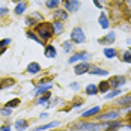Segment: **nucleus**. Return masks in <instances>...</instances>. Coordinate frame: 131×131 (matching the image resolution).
Segmentation results:
<instances>
[{
  "instance_id": "58836bf2",
  "label": "nucleus",
  "mask_w": 131,
  "mask_h": 131,
  "mask_svg": "<svg viewBox=\"0 0 131 131\" xmlns=\"http://www.w3.org/2000/svg\"><path fill=\"white\" fill-rule=\"evenodd\" d=\"M92 2H93V5H95V6H96V8H100V9H101V8H103V3H101V2H100V0H92Z\"/></svg>"
},
{
  "instance_id": "20e7f679",
  "label": "nucleus",
  "mask_w": 131,
  "mask_h": 131,
  "mask_svg": "<svg viewBox=\"0 0 131 131\" xmlns=\"http://www.w3.org/2000/svg\"><path fill=\"white\" fill-rule=\"evenodd\" d=\"M86 59H89V54L84 53V51H79V53H75V54H72V56L68 59V63H75V62H79V60L86 62Z\"/></svg>"
},
{
  "instance_id": "4be33fe9",
  "label": "nucleus",
  "mask_w": 131,
  "mask_h": 131,
  "mask_svg": "<svg viewBox=\"0 0 131 131\" xmlns=\"http://www.w3.org/2000/svg\"><path fill=\"white\" fill-rule=\"evenodd\" d=\"M57 125H59V121H54V122H50V124H45V125H39V127H36L35 131H45V130H48V128L57 127Z\"/></svg>"
},
{
  "instance_id": "f03ea898",
  "label": "nucleus",
  "mask_w": 131,
  "mask_h": 131,
  "mask_svg": "<svg viewBox=\"0 0 131 131\" xmlns=\"http://www.w3.org/2000/svg\"><path fill=\"white\" fill-rule=\"evenodd\" d=\"M74 130H80V131H101L103 125L100 124H89V122H77L72 125Z\"/></svg>"
},
{
  "instance_id": "49530a36",
  "label": "nucleus",
  "mask_w": 131,
  "mask_h": 131,
  "mask_svg": "<svg viewBox=\"0 0 131 131\" xmlns=\"http://www.w3.org/2000/svg\"><path fill=\"white\" fill-rule=\"evenodd\" d=\"M14 2H17V3H20V2H23V0H14Z\"/></svg>"
},
{
  "instance_id": "423d86ee",
  "label": "nucleus",
  "mask_w": 131,
  "mask_h": 131,
  "mask_svg": "<svg viewBox=\"0 0 131 131\" xmlns=\"http://www.w3.org/2000/svg\"><path fill=\"white\" fill-rule=\"evenodd\" d=\"M119 118V112H105L103 115H98L96 119H100V121H113V119H118Z\"/></svg>"
},
{
  "instance_id": "f704fd0d",
  "label": "nucleus",
  "mask_w": 131,
  "mask_h": 131,
  "mask_svg": "<svg viewBox=\"0 0 131 131\" xmlns=\"http://www.w3.org/2000/svg\"><path fill=\"white\" fill-rule=\"evenodd\" d=\"M116 95H121V91H119V89H115V91H113V92H110V93H105V100L115 98Z\"/></svg>"
},
{
  "instance_id": "393cba45",
  "label": "nucleus",
  "mask_w": 131,
  "mask_h": 131,
  "mask_svg": "<svg viewBox=\"0 0 131 131\" xmlns=\"http://www.w3.org/2000/svg\"><path fill=\"white\" fill-rule=\"evenodd\" d=\"M108 89H110V83L108 81H101L98 84V92H101V93H107Z\"/></svg>"
},
{
  "instance_id": "bb28decb",
  "label": "nucleus",
  "mask_w": 131,
  "mask_h": 131,
  "mask_svg": "<svg viewBox=\"0 0 131 131\" xmlns=\"http://www.w3.org/2000/svg\"><path fill=\"white\" fill-rule=\"evenodd\" d=\"M122 62L131 63V48H128V50H125V51L122 53Z\"/></svg>"
},
{
  "instance_id": "ea45409f",
  "label": "nucleus",
  "mask_w": 131,
  "mask_h": 131,
  "mask_svg": "<svg viewBox=\"0 0 131 131\" xmlns=\"http://www.w3.org/2000/svg\"><path fill=\"white\" fill-rule=\"evenodd\" d=\"M83 104V100H77L74 104H72V107H80V105Z\"/></svg>"
},
{
  "instance_id": "79ce46f5",
  "label": "nucleus",
  "mask_w": 131,
  "mask_h": 131,
  "mask_svg": "<svg viewBox=\"0 0 131 131\" xmlns=\"http://www.w3.org/2000/svg\"><path fill=\"white\" fill-rule=\"evenodd\" d=\"M41 118H48V113H41Z\"/></svg>"
},
{
  "instance_id": "6ab92c4d",
  "label": "nucleus",
  "mask_w": 131,
  "mask_h": 131,
  "mask_svg": "<svg viewBox=\"0 0 131 131\" xmlns=\"http://www.w3.org/2000/svg\"><path fill=\"white\" fill-rule=\"evenodd\" d=\"M104 56L107 57V59H113V57L118 56V51H116L115 48H112V47H105L104 48Z\"/></svg>"
},
{
  "instance_id": "b1692460",
  "label": "nucleus",
  "mask_w": 131,
  "mask_h": 131,
  "mask_svg": "<svg viewBox=\"0 0 131 131\" xmlns=\"http://www.w3.org/2000/svg\"><path fill=\"white\" fill-rule=\"evenodd\" d=\"M84 92H86V95H96V93H98V86H95V84H88L86 89H84Z\"/></svg>"
},
{
  "instance_id": "3c124183",
  "label": "nucleus",
  "mask_w": 131,
  "mask_h": 131,
  "mask_svg": "<svg viewBox=\"0 0 131 131\" xmlns=\"http://www.w3.org/2000/svg\"><path fill=\"white\" fill-rule=\"evenodd\" d=\"M128 2H130V3H131V0H128Z\"/></svg>"
},
{
  "instance_id": "0eeeda50",
  "label": "nucleus",
  "mask_w": 131,
  "mask_h": 131,
  "mask_svg": "<svg viewBox=\"0 0 131 131\" xmlns=\"http://www.w3.org/2000/svg\"><path fill=\"white\" fill-rule=\"evenodd\" d=\"M88 72H89V74H92V75H101V77L108 75V71H107V69H103V68H100V66H95V65L91 66Z\"/></svg>"
},
{
  "instance_id": "a19ab883",
  "label": "nucleus",
  "mask_w": 131,
  "mask_h": 131,
  "mask_svg": "<svg viewBox=\"0 0 131 131\" xmlns=\"http://www.w3.org/2000/svg\"><path fill=\"white\" fill-rule=\"evenodd\" d=\"M71 88H72V89H79V83H72Z\"/></svg>"
},
{
  "instance_id": "2eb2a0df",
  "label": "nucleus",
  "mask_w": 131,
  "mask_h": 131,
  "mask_svg": "<svg viewBox=\"0 0 131 131\" xmlns=\"http://www.w3.org/2000/svg\"><path fill=\"white\" fill-rule=\"evenodd\" d=\"M115 39H116V33H115V32H110V33L105 35L104 38H101L100 42H101V44H112Z\"/></svg>"
},
{
  "instance_id": "a878e982",
  "label": "nucleus",
  "mask_w": 131,
  "mask_h": 131,
  "mask_svg": "<svg viewBox=\"0 0 131 131\" xmlns=\"http://www.w3.org/2000/svg\"><path fill=\"white\" fill-rule=\"evenodd\" d=\"M60 2H62V0H47L45 5H47V8H50V9H57L59 5H60Z\"/></svg>"
},
{
  "instance_id": "7ed1b4c3",
  "label": "nucleus",
  "mask_w": 131,
  "mask_h": 131,
  "mask_svg": "<svg viewBox=\"0 0 131 131\" xmlns=\"http://www.w3.org/2000/svg\"><path fill=\"white\" fill-rule=\"evenodd\" d=\"M71 41L74 44H83L86 41V36H84V32L81 27H74L71 30Z\"/></svg>"
},
{
  "instance_id": "412c9836",
  "label": "nucleus",
  "mask_w": 131,
  "mask_h": 131,
  "mask_svg": "<svg viewBox=\"0 0 131 131\" xmlns=\"http://www.w3.org/2000/svg\"><path fill=\"white\" fill-rule=\"evenodd\" d=\"M50 88H51V84H50V83H47V84H38V88H36V96H39L41 93L48 92V91H50Z\"/></svg>"
},
{
  "instance_id": "e433bc0d",
  "label": "nucleus",
  "mask_w": 131,
  "mask_h": 131,
  "mask_svg": "<svg viewBox=\"0 0 131 131\" xmlns=\"http://www.w3.org/2000/svg\"><path fill=\"white\" fill-rule=\"evenodd\" d=\"M8 8H0V17H5V15H8Z\"/></svg>"
},
{
  "instance_id": "39448f33",
  "label": "nucleus",
  "mask_w": 131,
  "mask_h": 131,
  "mask_svg": "<svg viewBox=\"0 0 131 131\" xmlns=\"http://www.w3.org/2000/svg\"><path fill=\"white\" fill-rule=\"evenodd\" d=\"M125 77L124 75H115V77H112L110 79V88H115V89H119V86H122V84H125Z\"/></svg>"
},
{
  "instance_id": "c756f323",
  "label": "nucleus",
  "mask_w": 131,
  "mask_h": 131,
  "mask_svg": "<svg viewBox=\"0 0 131 131\" xmlns=\"http://www.w3.org/2000/svg\"><path fill=\"white\" fill-rule=\"evenodd\" d=\"M119 104H121V105L130 104V105H131V95H127V96H122V98H119Z\"/></svg>"
},
{
  "instance_id": "a18cd8bd",
  "label": "nucleus",
  "mask_w": 131,
  "mask_h": 131,
  "mask_svg": "<svg viewBox=\"0 0 131 131\" xmlns=\"http://www.w3.org/2000/svg\"><path fill=\"white\" fill-rule=\"evenodd\" d=\"M116 2H118V3H122V2H125V0H116Z\"/></svg>"
},
{
  "instance_id": "4c0bfd02",
  "label": "nucleus",
  "mask_w": 131,
  "mask_h": 131,
  "mask_svg": "<svg viewBox=\"0 0 131 131\" xmlns=\"http://www.w3.org/2000/svg\"><path fill=\"white\" fill-rule=\"evenodd\" d=\"M0 131H11V125H9V124H5V125H2Z\"/></svg>"
},
{
  "instance_id": "c9c22d12",
  "label": "nucleus",
  "mask_w": 131,
  "mask_h": 131,
  "mask_svg": "<svg viewBox=\"0 0 131 131\" xmlns=\"http://www.w3.org/2000/svg\"><path fill=\"white\" fill-rule=\"evenodd\" d=\"M9 44H11V39H9V38L2 39L0 41V48H6V45H9Z\"/></svg>"
},
{
  "instance_id": "a211bd4d",
  "label": "nucleus",
  "mask_w": 131,
  "mask_h": 131,
  "mask_svg": "<svg viewBox=\"0 0 131 131\" xmlns=\"http://www.w3.org/2000/svg\"><path fill=\"white\" fill-rule=\"evenodd\" d=\"M100 107L98 105H95V107H92L89 110H86V112H83V118H89V116H95V115H98L100 113Z\"/></svg>"
},
{
  "instance_id": "7c9ffc66",
  "label": "nucleus",
  "mask_w": 131,
  "mask_h": 131,
  "mask_svg": "<svg viewBox=\"0 0 131 131\" xmlns=\"http://www.w3.org/2000/svg\"><path fill=\"white\" fill-rule=\"evenodd\" d=\"M20 103H21V101H20V98H14L12 101L6 103V105H5V107H9V108H12V107H18V105H20Z\"/></svg>"
},
{
  "instance_id": "f257e3e1",
  "label": "nucleus",
  "mask_w": 131,
  "mask_h": 131,
  "mask_svg": "<svg viewBox=\"0 0 131 131\" xmlns=\"http://www.w3.org/2000/svg\"><path fill=\"white\" fill-rule=\"evenodd\" d=\"M35 33L39 35L41 41H48L53 38L54 35V30H53V24L50 23H39L35 26Z\"/></svg>"
},
{
  "instance_id": "9b49d317",
  "label": "nucleus",
  "mask_w": 131,
  "mask_h": 131,
  "mask_svg": "<svg viewBox=\"0 0 131 131\" xmlns=\"http://www.w3.org/2000/svg\"><path fill=\"white\" fill-rule=\"evenodd\" d=\"M44 54H45L47 59H54L56 54H57V51H56V48H54L53 45H47V47L44 48Z\"/></svg>"
},
{
  "instance_id": "9d476101",
  "label": "nucleus",
  "mask_w": 131,
  "mask_h": 131,
  "mask_svg": "<svg viewBox=\"0 0 131 131\" xmlns=\"http://www.w3.org/2000/svg\"><path fill=\"white\" fill-rule=\"evenodd\" d=\"M98 23H100V26L103 27V29H108V26H110V21H108V17H107V14H105V12L100 14Z\"/></svg>"
},
{
  "instance_id": "72a5a7b5",
  "label": "nucleus",
  "mask_w": 131,
  "mask_h": 131,
  "mask_svg": "<svg viewBox=\"0 0 131 131\" xmlns=\"http://www.w3.org/2000/svg\"><path fill=\"white\" fill-rule=\"evenodd\" d=\"M11 113H12V108H9V107L0 108V115H3V116H11Z\"/></svg>"
},
{
  "instance_id": "2f4dec72",
  "label": "nucleus",
  "mask_w": 131,
  "mask_h": 131,
  "mask_svg": "<svg viewBox=\"0 0 131 131\" xmlns=\"http://www.w3.org/2000/svg\"><path fill=\"white\" fill-rule=\"evenodd\" d=\"M72 44H74V42H72L71 39H69V41H65V42H63V51H65V53L71 51V48H72Z\"/></svg>"
},
{
  "instance_id": "f8f14e48",
  "label": "nucleus",
  "mask_w": 131,
  "mask_h": 131,
  "mask_svg": "<svg viewBox=\"0 0 131 131\" xmlns=\"http://www.w3.org/2000/svg\"><path fill=\"white\" fill-rule=\"evenodd\" d=\"M27 72H29V74H38V72H41V65L38 62L29 63V65H27Z\"/></svg>"
},
{
  "instance_id": "1a4fd4ad",
  "label": "nucleus",
  "mask_w": 131,
  "mask_h": 131,
  "mask_svg": "<svg viewBox=\"0 0 131 131\" xmlns=\"http://www.w3.org/2000/svg\"><path fill=\"white\" fill-rule=\"evenodd\" d=\"M65 9L69 12H75L80 9V2H65Z\"/></svg>"
},
{
  "instance_id": "f3484780",
  "label": "nucleus",
  "mask_w": 131,
  "mask_h": 131,
  "mask_svg": "<svg viewBox=\"0 0 131 131\" xmlns=\"http://www.w3.org/2000/svg\"><path fill=\"white\" fill-rule=\"evenodd\" d=\"M27 127H29V122H27L26 119H18L15 122V130L17 131H23V130H26Z\"/></svg>"
},
{
  "instance_id": "6e6552de",
  "label": "nucleus",
  "mask_w": 131,
  "mask_h": 131,
  "mask_svg": "<svg viewBox=\"0 0 131 131\" xmlns=\"http://www.w3.org/2000/svg\"><path fill=\"white\" fill-rule=\"evenodd\" d=\"M89 68H91V65H89L88 62H81L80 65H77V66H75L74 72H75L77 75H81V74H86V72L89 71Z\"/></svg>"
},
{
  "instance_id": "8fccbe9b",
  "label": "nucleus",
  "mask_w": 131,
  "mask_h": 131,
  "mask_svg": "<svg viewBox=\"0 0 131 131\" xmlns=\"http://www.w3.org/2000/svg\"><path fill=\"white\" fill-rule=\"evenodd\" d=\"M130 23H131V17H130Z\"/></svg>"
},
{
  "instance_id": "473e14b6",
  "label": "nucleus",
  "mask_w": 131,
  "mask_h": 131,
  "mask_svg": "<svg viewBox=\"0 0 131 131\" xmlns=\"http://www.w3.org/2000/svg\"><path fill=\"white\" fill-rule=\"evenodd\" d=\"M26 24L27 26H36V18H35V17H33V15H30V17H27L26 18Z\"/></svg>"
},
{
  "instance_id": "de8ad7c7",
  "label": "nucleus",
  "mask_w": 131,
  "mask_h": 131,
  "mask_svg": "<svg viewBox=\"0 0 131 131\" xmlns=\"http://www.w3.org/2000/svg\"><path fill=\"white\" fill-rule=\"evenodd\" d=\"M66 2H68V0H66ZM69 2H79V0H69Z\"/></svg>"
},
{
  "instance_id": "4468645a",
  "label": "nucleus",
  "mask_w": 131,
  "mask_h": 131,
  "mask_svg": "<svg viewBox=\"0 0 131 131\" xmlns=\"http://www.w3.org/2000/svg\"><path fill=\"white\" fill-rule=\"evenodd\" d=\"M53 30H54V35H60L62 32H63V24H62V21L60 20H56V21H53Z\"/></svg>"
},
{
  "instance_id": "5701e85b",
  "label": "nucleus",
  "mask_w": 131,
  "mask_h": 131,
  "mask_svg": "<svg viewBox=\"0 0 131 131\" xmlns=\"http://www.w3.org/2000/svg\"><path fill=\"white\" fill-rule=\"evenodd\" d=\"M26 8H27V3H26V2H20V3L15 6V14H17V15H21V14L26 11Z\"/></svg>"
},
{
  "instance_id": "09e8293b",
  "label": "nucleus",
  "mask_w": 131,
  "mask_h": 131,
  "mask_svg": "<svg viewBox=\"0 0 131 131\" xmlns=\"http://www.w3.org/2000/svg\"><path fill=\"white\" fill-rule=\"evenodd\" d=\"M100 2H101V3H103V2H104V0H100Z\"/></svg>"
},
{
  "instance_id": "cd10ccee",
  "label": "nucleus",
  "mask_w": 131,
  "mask_h": 131,
  "mask_svg": "<svg viewBox=\"0 0 131 131\" xmlns=\"http://www.w3.org/2000/svg\"><path fill=\"white\" fill-rule=\"evenodd\" d=\"M50 98H51V93H50V92H45V93H44V96L38 98V104H45V103L48 104Z\"/></svg>"
},
{
  "instance_id": "dca6fc26",
  "label": "nucleus",
  "mask_w": 131,
  "mask_h": 131,
  "mask_svg": "<svg viewBox=\"0 0 131 131\" xmlns=\"http://www.w3.org/2000/svg\"><path fill=\"white\" fill-rule=\"evenodd\" d=\"M15 84V80L14 79H3L0 81V91H3V89H8V88H11Z\"/></svg>"
},
{
  "instance_id": "ddd939ff",
  "label": "nucleus",
  "mask_w": 131,
  "mask_h": 131,
  "mask_svg": "<svg viewBox=\"0 0 131 131\" xmlns=\"http://www.w3.org/2000/svg\"><path fill=\"white\" fill-rule=\"evenodd\" d=\"M122 127V122L121 121H110L108 124H107V131H116V130H119Z\"/></svg>"
},
{
  "instance_id": "c85d7f7f",
  "label": "nucleus",
  "mask_w": 131,
  "mask_h": 131,
  "mask_svg": "<svg viewBox=\"0 0 131 131\" xmlns=\"http://www.w3.org/2000/svg\"><path fill=\"white\" fill-rule=\"evenodd\" d=\"M27 38H29V39L36 41V42H38V44H41V45H44V41H41L39 38L35 35V32H32V30H29V32H27Z\"/></svg>"
},
{
  "instance_id": "37998d69",
  "label": "nucleus",
  "mask_w": 131,
  "mask_h": 131,
  "mask_svg": "<svg viewBox=\"0 0 131 131\" xmlns=\"http://www.w3.org/2000/svg\"><path fill=\"white\" fill-rule=\"evenodd\" d=\"M5 51H6V48H0V54H3Z\"/></svg>"
},
{
  "instance_id": "aec40b11",
  "label": "nucleus",
  "mask_w": 131,
  "mask_h": 131,
  "mask_svg": "<svg viewBox=\"0 0 131 131\" xmlns=\"http://www.w3.org/2000/svg\"><path fill=\"white\" fill-rule=\"evenodd\" d=\"M54 18H56V20L59 18L60 21H63V20L68 18V12H66V11H62V9H59V8H57V9L54 11Z\"/></svg>"
},
{
  "instance_id": "c03bdc74",
  "label": "nucleus",
  "mask_w": 131,
  "mask_h": 131,
  "mask_svg": "<svg viewBox=\"0 0 131 131\" xmlns=\"http://www.w3.org/2000/svg\"><path fill=\"white\" fill-rule=\"evenodd\" d=\"M127 42H128V44H131V38H128V39H127Z\"/></svg>"
}]
</instances>
